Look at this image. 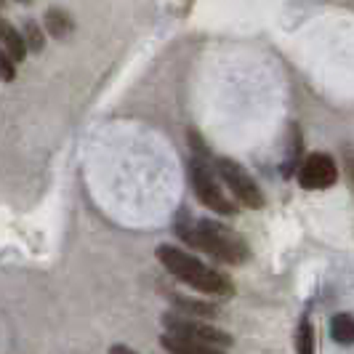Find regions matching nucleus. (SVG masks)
<instances>
[{
  "label": "nucleus",
  "instance_id": "nucleus-1",
  "mask_svg": "<svg viewBox=\"0 0 354 354\" xmlns=\"http://www.w3.org/2000/svg\"><path fill=\"white\" fill-rule=\"evenodd\" d=\"M176 234L192 248L205 250L224 264H243L248 259L245 240L237 232L227 230L224 224L211 221V218H197L192 224H176Z\"/></svg>",
  "mask_w": 354,
  "mask_h": 354
},
{
  "label": "nucleus",
  "instance_id": "nucleus-2",
  "mask_svg": "<svg viewBox=\"0 0 354 354\" xmlns=\"http://www.w3.org/2000/svg\"><path fill=\"white\" fill-rule=\"evenodd\" d=\"M158 261L168 269V274H174L176 280L195 288L200 293H208V296H232L234 293L232 280H227L221 272H213L211 266L203 264L197 256L176 248V245H160Z\"/></svg>",
  "mask_w": 354,
  "mask_h": 354
},
{
  "label": "nucleus",
  "instance_id": "nucleus-3",
  "mask_svg": "<svg viewBox=\"0 0 354 354\" xmlns=\"http://www.w3.org/2000/svg\"><path fill=\"white\" fill-rule=\"evenodd\" d=\"M216 171H218L221 181L227 184L232 197H237V203H243L245 208H253V211L264 208V192H261V187L253 181V176H250L240 162L221 158L216 162Z\"/></svg>",
  "mask_w": 354,
  "mask_h": 354
},
{
  "label": "nucleus",
  "instance_id": "nucleus-4",
  "mask_svg": "<svg viewBox=\"0 0 354 354\" xmlns=\"http://www.w3.org/2000/svg\"><path fill=\"white\" fill-rule=\"evenodd\" d=\"M162 325H165V330L174 333V336L189 338V341H200V344H211V346H218V349L232 344L230 333L213 328V325H208V322L192 319L189 315H184V312H165V315H162Z\"/></svg>",
  "mask_w": 354,
  "mask_h": 354
},
{
  "label": "nucleus",
  "instance_id": "nucleus-5",
  "mask_svg": "<svg viewBox=\"0 0 354 354\" xmlns=\"http://www.w3.org/2000/svg\"><path fill=\"white\" fill-rule=\"evenodd\" d=\"M189 178H192V189H195L197 200H200L205 208L221 213V216H232V213H237L234 203L224 195V189L218 187V181H216V176L211 174V168H208V165H203V162H197L195 160V162L189 165Z\"/></svg>",
  "mask_w": 354,
  "mask_h": 354
},
{
  "label": "nucleus",
  "instance_id": "nucleus-6",
  "mask_svg": "<svg viewBox=\"0 0 354 354\" xmlns=\"http://www.w3.org/2000/svg\"><path fill=\"white\" fill-rule=\"evenodd\" d=\"M338 181V168L330 155L315 152L299 168V184L304 189H330Z\"/></svg>",
  "mask_w": 354,
  "mask_h": 354
},
{
  "label": "nucleus",
  "instance_id": "nucleus-7",
  "mask_svg": "<svg viewBox=\"0 0 354 354\" xmlns=\"http://www.w3.org/2000/svg\"><path fill=\"white\" fill-rule=\"evenodd\" d=\"M160 346H162L168 354H224L218 346L200 344V341H189V338L174 336V333L160 336Z\"/></svg>",
  "mask_w": 354,
  "mask_h": 354
},
{
  "label": "nucleus",
  "instance_id": "nucleus-8",
  "mask_svg": "<svg viewBox=\"0 0 354 354\" xmlns=\"http://www.w3.org/2000/svg\"><path fill=\"white\" fill-rule=\"evenodd\" d=\"M165 296L176 304L184 315H197V317H218V306H213V304H208V301L187 299V296H181V293H176V290H168Z\"/></svg>",
  "mask_w": 354,
  "mask_h": 354
},
{
  "label": "nucleus",
  "instance_id": "nucleus-9",
  "mask_svg": "<svg viewBox=\"0 0 354 354\" xmlns=\"http://www.w3.org/2000/svg\"><path fill=\"white\" fill-rule=\"evenodd\" d=\"M30 51L27 37L19 35V30H14L8 21H3V53H8L14 62H21Z\"/></svg>",
  "mask_w": 354,
  "mask_h": 354
},
{
  "label": "nucleus",
  "instance_id": "nucleus-10",
  "mask_svg": "<svg viewBox=\"0 0 354 354\" xmlns=\"http://www.w3.org/2000/svg\"><path fill=\"white\" fill-rule=\"evenodd\" d=\"M330 336H333L336 344H344V346L354 344V315H349V312L333 315V319H330Z\"/></svg>",
  "mask_w": 354,
  "mask_h": 354
},
{
  "label": "nucleus",
  "instance_id": "nucleus-11",
  "mask_svg": "<svg viewBox=\"0 0 354 354\" xmlns=\"http://www.w3.org/2000/svg\"><path fill=\"white\" fill-rule=\"evenodd\" d=\"M72 19H70V14H64V11H59V8H51L48 14H46V30L51 32L53 37H67L72 32Z\"/></svg>",
  "mask_w": 354,
  "mask_h": 354
},
{
  "label": "nucleus",
  "instance_id": "nucleus-12",
  "mask_svg": "<svg viewBox=\"0 0 354 354\" xmlns=\"http://www.w3.org/2000/svg\"><path fill=\"white\" fill-rule=\"evenodd\" d=\"M296 352L315 354V328H312V322H306V319H304L299 333H296Z\"/></svg>",
  "mask_w": 354,
  "mask_h": 354
},
{
  "label": "nucleus",
  "instance_id": "nucleus-13",
  "mask_svg": "<svg viewBox=\"0 0 354 354\" xmlns=\"http://www.w3.org/2000/svg\"><path fill=\"white\" fill-rule=\"evenodd\" d=\"M24 35H27V46H30V51L40 53L43 51V46H46V37L40 32V27H37L35 21H27V27H24Z\"/></svg>",
  "mask_w": 354,
  "mask_h": 354
},
{
  "label": "nucleus",
  "instance_id": "nucleus-14",
  "mask_svg": "<svg viewBox=\"0 0 354 354\" xmlns=\"http://www.w3.org/2000/svg\"><path fill=\"white\" fill-rule=\"evenodd\" d=\"M0 67H3V80H6V83H11L17 72H14V59H11L8 53H3V56H0Z\"/></svg>",
  "mask_w": 354,
  "mask_h": 354
},
{
  "label": "nucleus",
  "instance_id": "nucleus-15",
  "mask_svg": "<svg viewBox=\"0 0 354 354\" xmlns=\"http://www.w3.org/2000/svg\"><path fill=\"white\" fill-rule=\"evenodd\" d=\"M109 354H136L133 349H128V346H123V344H115L112 349H109Z\"/></svg>",
  "mask_w": 354,
  "mask_h": 354
},
{
  "label": "nucleus",
  "instance_id": "nucleus-16",
  "mask_svg": "<svg viewBox=\"0 0 354 354\" xmlns=\"http://www.w3.org/2000/svg\"><path fill=\"white\" fill-rule=\"evenodd\" d=\"M352 178H354V162H352Z\"/></svg>",
  "mask_w": 354,
  "mask_h": 354
},
{
  "label": "nucleus",
  "instance_id": "nucleus-17",
  "mask_svg": "<svg viewBox=\"0 0 354 354\" xmlns=\"http://www.w3.org/2000/svg\"><path fill=\"white\" fill-rule=\"evenodd\" d=\"M21 3H27V0H21Z\"/></svg>",
  "mask_w": 354,
  "mask_h": 354
}]
</instances>
